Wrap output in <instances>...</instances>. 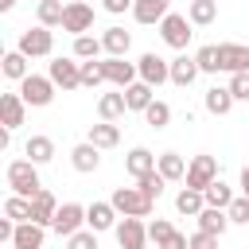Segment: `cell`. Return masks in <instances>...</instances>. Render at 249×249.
<instances>
[{
	"label": "cell",
	"mask_w": 249,
	"mask_h": 249,
	"mask_svg": "<svg viewBox=\"0 0 249 249\" xmlns=\"http://www.w3.org/2000/svg\"><path fill=\"white\" fill-rule=\"evenodd\" d=\"M4 179H8V191L19 195V198H35V195L43 191L39 163H31V160H12L8 171H4Z\"/></svg>",
	"instance_id": "obj_1"
},
{
	"label": "cell",
	"mask_w": 249,
	"mask_h": 249,
	"mask_svg": "<svg viewBox=\"0 0 249 249\" xmlns=\"http://www.w3.org/2000/svg\"><path fill=\"white\" fill-rule=\"evenodd\" d=\"M109 202H113V210H117V214H124V218H148V214H152V206H156L140 187H117Z\"/></svg>",
	"instance_id": "obj_2"
},
{
	"label": "cell",
	"mask_w": 249,
	"mask_h": 249,
	"mask_svg": "<svg viewBox=\"0 0 249 249\" xmlns=\"http://www.w3.org/2000/svg\"><path fill=\"white\" fill-rule=\"evenodd\" d=\"M54 82L47 78V74H27L23 82H19V97L27 101V109H43V105H51L54 101Z\"/></svg>",
	"instance_id": "obj_3"
},
{
	"label": "cell",
	"mask_w": 249,
	"mask_h": 249,
	"mask_svg": "<svg viewBox=\"0 0 249 249\" xmlns=\"http://www.w3.org/2000/svg\"><path fill=\"white\" fill-rule=\"evenodd\" d=\"M16 51L27 54V58H47V54L54 51V35H51V27H43V23L27 27V31L19 35V47H16Z\"/></svg>",
	"instance_id": "obj_4"
},
{
	"label": "cell",
	"mask_w": 249,
	"mask_h": 249,
	"mask_svg": "<svg viewBox=\"0 0 249 249\" xmlns=\"http://www.w3.org/2000/svg\"><path fill=\"white\" fill-rule=\"evenodd\" d=\"M191 27H195V23H191L187 16L171 12V16H167V19L160 23V39H163V43H167L171 51H187V43H191V35H195Z\"/></svg>",
	"instance_id": "obj_5"
},
{
	"label": "cell",
	"mask_w": 249,
	"mask_h": 249,
	"mask_svg": "<svg viewBox=\"0 0 249 249\" xmlns=\"http://www.w3.org/2000/svg\"><path fill=\"white\" fill-rule=\"evenodd\" d=\"M136 70H140V82H148L152 89L163 86V82H171V62L163 54H156V51H144L140 62H136Z\"/></svg>",
	"instance_id": "obj_6"
},
{
	"label": "cell",
	"mask_w": 249,
	"mask_h": 249,
	"mask_svg": "<svg viewBox=\"0 0 249 249\" xmlns=\"http://www.w3.org/2000/svg\"><path fill=\"white\" fill-rule=\"evenodd\" d=\"M214 179H218V160H214V156H195V160L187 163V179H183V183H187L191 191H206Z\"/></svg>",
	"instance_id": "obj_7"
},
{
	"label": "cell",
	"mask_w": 249,
	"mask_h": 249,
	"mask_svg": "<svg viewBox=\"0 0 249 249\" xmlns=\"http://www.w3.org/2000/svg\"><path fill=\"white\" fill-rule=\"evenodd\" d=\"M51 230H54L58 237H74L78 230H86V206H78V202H62L58 214H54V222H51Z\"/></svg>",
	"instance_id": "obj_8"
},
{
	"label": "cell",
	"mask_w": 249,
	"mask_h": 249,
	"mask_svg": "<svg viewBox=\"0 0 249 249\" xmlns=\"http://www.w3.org/2000/svg\"><path fill=\"white\" fill-rule=\"evenodd\" d=\"M47 78H51L58 89H78V86H82V62H78V58H54L51 70H47Z\"/></svg>",
	"instance_id": "obj_9"
},
{
	"label": "cell",
	"mask_w": 249,
	"mask_h": 249,
	"mask_svg": "<svg viewBox=\"0 0 249 249\" xmlns=\"http://www.w3.org/2000/svg\"><path fill=\"white\" fill-rule=\"evenodd\" d=\"M101 70H105V82H113V86H121V89H128L132 82H140V70H136V62H128V58H101Z\"/></svg>",
	"instance_id": "obj_10"
},
{
	"label": "cell",
	"mask_w": 249,
	"mask_h": 249,
	"mask_svg": "<svg viewBox=\"0 0 249 249\" xmlns=\"http://www.w3.org/2000/svg\"><path fill=\"white\" fill-rule=\"evenodd\" d=\"M113 233H117V245H121V249H144V245H148V226H144V218H121Z\"/></svg>",
	"instance_id": "obj_11"
},
{
	"label": "cell",
	"mask_w": 249,
	"mask_h": 249,
	"mask_svg": "<svg viewBox=\"0 0 249 249\" xmlns=\"http://www.w3.org/2000/svg\"><path fill=\"white\" fill-rule=\"evenodd\" d=\"M89 27H93V8L82 4V0H70V4H66V16H62V31H70V35L78 39V35H86Z\"/></svg>",
	"instance_id": "obj_12"
},
{
	"label": "cell",
	"mask_w": 249,
	"mask_h": 249,
	"mask_svg": "<svg viewBox=\"0 0 249 249\" xmlns=\"http://www.w3.org/2000/svg\"><path fill=\"white\" fill-rule=\"evenodd\" d=\"M218 62L226 74H249V47L245 43H218Z\"/></svg>",
	"instance_id": "obj_13"
},
{
	"label": "cell",
	"mask_w": 249,
	"mask_h": 249,
	"mask_svg": "<svg viewBox=\"0 0 249 249\" xmlns=\"http://www.w3.org/2000/svg\"><path fill=\"white\" fill-rule=\"evenodd\" d=\"M167 16H171V0H136V8H132V19L144 27H152V23L160 27Z\"/></svg>",
	"instance_id": "obj_14"
},
{
	"label": "cell",
	"mask_w": 249,
	"mask_h": 249,
	"mask_svg": "<svg viewBox=\"0 0 249 249\" xmlns=\"http://www.w3.org/2000/svg\"><path fill=\"white\" fill-rule=\"evenodd\" d=\"M86 230H93V233L117 230V210H113V202H89V206H86Z\"/></svg>",
	"instance_id": "obj_15"
},
{
	"label": "cell",
	"mask_w": 249,
	"mask_h": 249,
	"mask_svg": "<svg viewBox=\"0 0 249 249\" xmlns=\"http://www.w3.org/2000/svg\"><path fill=\"white\" fill-rule=\"evenodd\" d=\"M70 163H74V171L93 175V171L101 167V148H93L89 140H82V144H74V148H70Z\"/></svg>",
	"instance_id": "obj_16"
},
{
	"label": "cell",
	"mask_w": 249,
	"mask_h": 249,
	"mask_svg": "<svg viewBox=\"0 0 249 249\" xmlns=\"http://www.w3.org/2000/svg\"><path fill=\"white\" fill-rule=\"evenodd\" d=\"M23 113H27V101L19 93H0V121H4V128L16 132L23 124Z\"/></svg>",
	"instance_id": "obj_17"
},
{
	"label": "cell",
	"mask_w": 249,
	"mask_h": 249,
	"mask_svg": "<svg viewBox=\"0 0 249 249\" xmlns=\"http://www.w3.org/2000/svg\"><path fill=\"white\" fill-rule=\"evenodd\" d=\"M54 214H58V198H54V195H51V191L43 187V191H39V195L31 198V222H35V226H47V230H51Z\"/></svg>",
	"instance_id": "obj_18"
},
{
	"label": "cell",
	"mask_w": 249,
	"mask_h": 249,
	"mask_svg": "<svg viewBox=\"0 0 249 249\" xmlns=\"http://www.w3.org/2000/svg\"><path fill=\"white\" fill-rule=\"evenodd\" d=\"M43 241H47V226L19 222L16 226V237H12V249H43Z\"/></svg>",
	"instance_id": "obj_19"
},
{
	"label": "cell",
	"mask_w": 249,
	"mask_h": 249,
	"mask_svg": "<svg viewBox=\"0 0 249 249\" xmlns=\"http://www.w3.org/2000/svg\"><path fill=\"white\" fill-rule=\"evenodd\" d=\"M202 105H206V113H210V117H226L237 101H233L230 86H210V89H206V97H202Z\"/></svg>",
	"instance_id": "obj_20"
},
{
	"label": "cell",
	"mask_w": 249,
	"mask_h": 249,
	"mask_svg": "<svg viewBox=\"0 0 249 249\" xmlns=\"http://www.w3.org/2000/svg\"><path fill=\"white\" fill-rule=\"evenodd\" d=\"M86 140L93 144V148H117L121 144V128L113 124V121H97V124H89V132H86Z\"/></svg>",
	"instance_id": "obj_21"
},
{
	"label": "cell",
	"mask_w": 249,
	"mask_h": 249,
	"mask_svg": "<svg viewBox=\"0 0 249 249\" xmlns=\"http://www.w3.org/2000/svg\"><path fill=\"white\" fill-rule=\"evenodd\" d=\"M156 160H160V156H152L148 148H132V152L124 156V171H128L132 179H144V175L156 171Z\"/></svg>",
	"instance_id": "obj_22"
},
{
	"label": "cell",
	"mask_w": 249,
	"mask_h": 249,
	"mask_svg": "<svg viewBox=\"0 0 249 249\" xmlns=\"http://www.w3.org/2000/svg\"><path fill=\"white\" fill-rule=\"evenodd\" d=\"M202 70H198V62H195V54H179V58H171V86H191L195 78H198Z\"/></svg>",
	"instance_id": "obj_23"
},
{
	"label": "cell",
	"mask_w": 249,
	"mask_h": 249,
	"mask_svg": "<svg viewBox=\"0 0 249 249\" xmlns=\"http://www.w3.org/2000/svg\"><path fill=\"white\" fill-rule=\"evenodd\" d=\"M124 113H128L124 89H121V93H101V97H97V117H101V121H113V124H117Z\"/></svg>",
	"instance_id": "obj_24"
},
{
	"label": "cell",
	"mask_w": 249,
	"mask_h": 249,
	"mask_svg": "<svg viewBox=\"0 0 249 249\" xmlns=\"http://www.w3.org/2000/svg\"><path fill=\"white\" fill-rule=\"evenodd\" d=\"M156 171H160L167 183H179V179H187V160H183L179 152H160Z\"/></svg>",
	"instance_id": "obj_25"
},
{
	"label": "cell",
	"mask_w": 249,
	"mask_h": 249,
	"mask_svg": "<svg viewBox=\"0 0 249 249\" xmlns=\"http://www.w3.org/2000/svg\"><path fill=\"white\" fill-rule=\"evenodd\" d=\"M101 43H105V54H109V58H124L128 47H132V35H128L124 27H105Z\"/></svg>",
	"instance_id": "obj_26"
},
{
	"label": "cell",
	"mask_w": 249,
	"mask_h": 249,
	"mask_svg": "<svg viewBox=\"0 0 249 249\" xmlns=\"http://www.w3.org/2000/svg\"><path fill=\"white\" fill-rule=\"evenodd\" d=\"M175 210H179L183 218H198V214L206 210V198H202V191H191V187H183V191L175 195Z\"/></svg>",
	"instance_id": "obj_27"
},
{
	"label": "cell",
	"mask_w": 249,
	"mask_h": 249,
	"mask_svg": "<svg viewBox=\"0 0 249 249\" xmlns=\"http://www.w3.org/2000/svg\"><path fill=\"white\" fill-rule=\"evenodd\" d=\"M230 226H233V222H230V214H226V210H214V206H206V210L198 214V230H202V233H214V237H222Z\"/></svg>",
	"instance_id": "obj_28"
},
{
	"label": "cell",
	"mask_w": 249,
	"mask_h": 249,
	"mask_svg": "<svg viewBox=\"0 0 249 249\" xmlns=\"http://www.w3.org/2000/svg\"><path fill=\"white\" fill-rule=\"evenodd\" d=\"M187 19L195 27H210L218 19V0H191L187 4Z\"/></svg>",
	"instance_id": "obj_29"
},
{
	"label": "cell",
	"mask_w": 249,
	"mask_h": 249,
	"mask_svg": "<svg viewBox=\"0 0 249 249\" xmlns=\"http://www.w3.org/2000/svg\"><path fill=\"white\" fill-rule=\"evenodd\" d=\"M23 156H27L31 163H51V160H54V140H51V136H31V140L23 144Z\"/></svg>",
	"instance_id": "obj_30"
},
{
	"label": "cell",
	"mask_w": 249,
	"mask_h": 249,
	"mask_svg": "<svg viewBox=\"0 0 249 249\" xmlns=\"http://www.w3.org/2000/svg\"><path fill=\"white\" fill-rule=\"evenodd\" d=\"M202 198H206V206H214V210H230V202H233L237 195H233V187H230V183L214 179V183L202 191Z\"/></svg>",
	"instance_id": "obj_31"
},
{
	"label": "cell",
	"mask_w": 249,
	"mask_h": 249,
	"mask_svg": "<svg viewBox=\"0 0 249 249\" xmlns=\"http://www.w3.org/2000/svg\"><path fill=\"white\" fill-rule=\"evenodd\" d=\"M124 101H128V113H144L156 97H152V86H148V82H132V86L124 89Z\"/></svg>",
	"instance_id": "obj_32"
},
{
	"label": "cell",
	"mask_w": 249,
	"mask_h": 249,
	"mask_svg": "<svg viewBox=\"0 0 249 249\" xmlns=\"http://www.w3.org/2000/svg\"><path fill=\"white\" fill-rule=\"evenodd\" d=\"M35 16H39V23H43V27H62V16H66V4H62V0H39V8H35Z\"/></svg>",
	"instance_id": "obj_33"
},
{
	"label": "cell",
	"mask_w": 249,
	"mask_h": 249,
	"mask_svg": "<svg viewBox=\"0 0 249 249\" xmlns=\"http://www.w3.org/2000/svg\"><path fill=\"white\" fill-rule=\"evenodd\" d=\"M0 70H4V78H12V82H23L31 70H27V54H19V51H8L4 54V62H0Z\"/></svg>",
	"instance_id": "obj_34"
},
{
	"label": "cell",
	"mask_w": 249,
	"mask_h": 249,
	"mask_svg": "<svg viewBox=\"0 0 249 249\" xmlns=\"http://www.w3.org/2000/svg\"><path fill=\"white\" fill-rule=\"evenodd\" d=\"M101 51H105V43H101L97 35H78V39H74V58H82V62L101 58Z\"/></svg>",
	"instance_id": "obj_35"
},
{
	"label": "cell",
	"mask_w": 249,
	"mask_h": 249,
	"mask_svg": "<svg viewBox=\"0 0 249 249\" xmlns=\"http://www.w3.org/2000/svg\"><path fill=\"white\" fill-rule=\"evenodd\" d=\"M144 121H148V128H156V132H160V128H167V124H171V105L156 97V101L144 109Z\"/></svg>",
	"instance_id": "obj_36"
},
{
	"label": "cell",
	"mask_w": 249,
	"mask_h": 249,
	"mask_svg": "<svg viewBox=\"0 0 249 249\" xmlns=\"http://www.w3.org/2000/svg\"><path fill=\"white\" fill-rule=\"evenodd\" d=\"M4 218H12V222H31V198L8 195V198H4Z\"/></svg>",
	"instance_id": "obj_37"
},
{
	"label": "cell",
	"mask_w": 249,
	"mask_h": 249,
	"mask_svg": "<svg viewBox=\"0 0 249 249\" xmlns=\"http://www.w3.org/2000/svg\"><path fill=\"white\" fill-rule=\"evenodd\" d=\"M195 62H198L202 74H218V70H222V62H218V47H214V43L198 47V51H195Z\"/></svg>",
	"instance_id": "obj_38"
},
{
	"label": "cell",
	"mask_w": 249,
	"mask_h": 249,
	"mask_svg": "<svg viewBox=\"0 0 249 249\" xmlns=\"http://www.w3.org/2000/svg\"><path fill=\"white\" fill-rule=\"evenodd\" d=\"M101 82H105V70H101V62H97V58L82 62V86H86V89H97Z\"/></svg>",
	"instance_id": "obj_39"
},
{
	"label": "cell",
	"mask_w": 249,
	"mask_h": 249,
	"mask_svg": "<svg viewBox=\"0 0 249 249\" xmlns=\"http://www.w3.org/2000/svg\"><path fill=\"white\" fill-rule=\"evenodd\" d=\"M136 187H140V191H144V195H148V198L156 202V198L163 195V187H167V179H163L160 171H152V175H144V179H136Z\"/></svg>",
	"instance_id": "obj_40"
},
{
	"label": "cell",
	"mask_w": 249,
	"mask_h": 249,
	"mask_svg": "<svg viewBox=\"0 0 249 249\" xmlns=\"http://www.w3.org/2000/svg\"><path fill=\"white\" fill-rule=\"evenodd\" d=\"M226 214H230V222H233V226H249V198H245V195H237V198L230 202V210H226Z\"/></svg>",
	"instance_id": "obj_41"
},
{
	"label": "cell",
	"mask_w": 249,
	"mask_h": 249,
	"mask_svg": "<svg viewBox=\"0 0 249 249\" xmlns=\"http://www.w3.org/2000/svg\"><path fill=\"white\" fill-rule=\"evenodd\" d=\"M171 233H175V226H171L167 218H156V222L148 226V241H156V245H163V241H167Z\"/></svg>",
	"instance_id": "obj_42"
},
{
	"label": "cell",
	"mask_w": 249,
	"mask_h": 249,
	"mask_svg": "<svg viewBox=\"0 0 249 249\" xmlns=\"http://www.w3.org/2000/svg\"><path fill=\"white\" fill-rule=\"evenodd\" d=\"M66 249H97V233L93 230H78L74 237H66Z\"/></svg>",
	"instance_id": "obj_43"
},
{
	"label": "cell",
	"mask_w": 249,
	"mask_h": 249,
	"mask_svg": "<svg viewBox=\"0 0 249 249\" xmlns=\"http://www.w3.org/2000/svg\"><path fill=\"white\" fill-rule=\"evenodd\" d=\"M230 93L233 101H249V74H230Z\"/></svg>",
	"instance_id": "obj_44"
},
{
	"label": "cell",
	"mask_w": 249,
	"mask_h": 249,
	"mask_svg": "<svg viewBox=\"0 0 249 249\" xmlns=\"http://www.w3.org/2000/svg\"><path fill=\"white\" fill-rule=\"evenodd\" d=\"M191 249H218V237H214V233L195 230V233H191Z\"/></svg>",
	"instance_id": "obj_45"
},
{
	"label": "cell",
	"mask_w": 249,
	"mask_h": 249,
	"mask_svg": "<svg viewBox=\"0 0 249 249\" xmlns=\"http://www.w3.org/2000/svg\"><path fill=\"white\" fill-rule=\"evenodd\" d=\"M101 8H105L109 16H121V12H132L136 0H101Z\"/></svg>",
	"instance_id": "obj_46"
},
{
	"label": "cell",
	"mask_w": 249,
	"mask_h": 249,
	"mask_svg": "<svg viewBox=\"0 0 249 249\" xmlns=\"http://www.w3.org/2000/svg\"><path fill=\"white\" fill-rule=\"evenodd\" d=\"M156 249H191V237H187V233H179V230H175V233H171V237H167V241H163V245H156Z\"/></svg>",
	"instance_id": "obj_47"
},
{
	"label": "cell",
	"mask_w": 249,
	"mask_h": 249,
	"mask_svg": "<svg viewBox=\"0 0 249 249\" xmlns=\"http://www.w3.org/2000/svg\"><path fill=\"white\" fill-rule=\"evenodd\" d=\"M237 187H241V195H245V198H249V163H245V167H241V179H237Z\"/></svg>",
	"instance_id": "obj_48"
},
{
	"label": "cell",
	"mask_w": 249,
	"mask_h": 249,
	"mask_svg": "<svg viewBox=\"0 0 249 249\" xmlns=\"http://www.w3.org/2000/svg\"><path fill=\"white\" fill-rule=\"evenodd\" d=\"M16 8V0H0V12H12Z\"/></svg>",
	"instance_id": "obj_49"
}]
</instances>
